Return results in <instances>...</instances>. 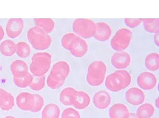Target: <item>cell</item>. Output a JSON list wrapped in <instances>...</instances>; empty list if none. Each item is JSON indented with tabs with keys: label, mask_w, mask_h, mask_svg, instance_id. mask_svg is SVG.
Instances as JSON below:
<instances>
[{
	"label": "cell",
	"mask_w": 159,
	"mask_h": 118,
	"mask_svg": "<svg viewBox=\"0 0 159 118\" xmlns=\"http://www.w3.org/2000/svg\"><path fill=\"white\" fill-rule=\"evenodd\" d=\"M27 39L36 50H45L50 47L52 37L37 26L30 27L27 32Z\"/></svg>",
	"instance_id": "obj_3"
},
{
	"label": "cell",
	"mask_w": 159,
	"mask_h": 118,
	"mask_svg": "<svg viewBox=\"0 0 159 118\" xmlns=\"http://www.w3.org/2000/svg\"><path fill=\"white\" fill-rule=\"evenodd\" d=\"M158 37H159L158 33H157V34H155V35H154V42H155V44H156V45L158 46V45H159Z\"/></svg>",
	"instance_id": "obj_36"
},
{
	"label": "cell",
	"mask_w": 159,
	"mask_h": 118,
	"mask_svg": "<svg viewBox=\"0 0 159 118\" xmlns=\"http://www.w3.org/2000/svg\"><path fill=\"white\" fill-rule=\"evenodd\" d=\"M70 73V66L67 62L60 61L54 64L49 75L57 81L65 82Z\"/></svg>",
	"instance_id": "obj_7"
},
{
	"label": "cell",
	"mask_w": 159,
	"mask_h": 118,
	"mask_svg": "<svg viewBox=\"0 0 159 118\" xmlns=\"http://www.w3.org/2000/svg\"><path fill=\"white\" fill-rule=\"evenodd\" d=\"M96 30L93 37L100 42H105L109 39L112 34V29L106 22H98L96 23Z\"/></svg>",
	"instance_id": "obj_15"
},
{
	"label": "cell",
	"mask_w": 159,
	"mask_h": 118,
	"mask_svg": "<svg viewBox=\"0 0 159 118\" xmlns=\"http://www.w3.org/2000/svg\"><path fill=\"white\" fill-rule=\"evenodd\" d=\"M142 20V19H125V23L129 27L134 28L139 26Z\"/></svg>",
	"instance_id": "obj_34"
},
{
	"label": "cell",
	"mask_w": 159,
	"mask_h": 118,
	"mask_svg": "<svg viewBox=\"0 0 159 118\" xmlns=\"http://www.w3.org/2000/svg\"><path fill=\"white\" fill-rule=\"evenodd\" d=\"M145 67L150 71H157L159 68V54L156 52L151 53L145 58Z\"/></svg>",
	"instance_id": "obj_22"
},
{
	"label": "cell",
	"mask_w": 159,
	"mask_h": 118,
	"mask_svg": "<svg viewBox=\"0 0 159 118\" xmlns=\"http://www.w3.org/2000/svg\"><path fill=\"white\" fill-rule=\"evenodd\" d=\"M16 44L11 40H6L0 44V53L7 57H11L16 53Z\"/></svg>",
	"instance_id": "obj_20"
},
{
	"label": "cell",
	"mask_w": 159,
	"mask_h": 118,
	"mask_svg": "<svg viewBox=\"0 0 159 118\" xmlns=\"http://www.w3.org/2000/svg\"><path fill=\"white\" fill-rule=\"evenodd\" d=\"M4 37V31L3 27L1 25H0V41L3 40V38Z\"/></svg>",
	"instance_id": "obj_35"
},
{
	"label": "cell",
	"mask_w": 159,
	"mask_h": 118,
	"mask_svg": "<svg viewBox=\"0 0 159 118\" xmlns=\"http://www.w3.org/2000/svg\"><path fill=\"white\" fill-rule=\"evenodd\" d=\"M75 89L72 87H66L61 91L60 94V101L61 103L65 106H71V99L74 95L76 92Z\"/></svg>",
	"instance_id": "obj_25"
},
{
	"label": "cell",
	"mask_w": 159,
	"mask_h": 118,
	"mask_svg": "<svg viewBox=\"0 0 159 118\" xmlns=\"http://www.w3.org/2000/svg\"><path fill=\"white\" fill-rule=\"evenodd\" d=\"M31 53L30 46L25 42H19L16 44V53L18 56L21 58H25L29 57Z\"/></svg>",
	"instance_id": "obj_28"
},
{
	"label": "cell",
	"mask_w": 159,
	"mask_h": 118,
	"mask_svg": "<svg viewBox=\"0 0 159 118\" xmlns=\"http://www.w3.org/2000/svg\"><path fill=\"white\" fill-rule=\"evenodd\" d=\"M132 82V75L127 70H118L107 75L106 86L112 92H118L126 89Z\"/></svg>",
	"instance_id": "obj_1"
},
{
	"label": "cell",
	"mask_w": 159,
	"mask_h": 118,
	"mask_svg": "<svg viewBox=\"0 0 159 118\" xmlns=\"http://www.w3.org/2000/svg\"><path fill=\"white\" fill-rule=\"evenodd\" d=\"M143 27L147 32L157 34L159 32V19H143Z\"/></svg>",
	"instance_id": "obj_26"
},
{
	"label": "cell",
	"mask_w": 159,
	"mask_h": 118,
	"mask_svg": "<svg viewBox=\"0 0 159 118\" xmlns=\"http://www.w3.org/2000/svg\"><path fill=\"white\" fill-rule=\"evenodd\" d=\"M60 115V107L57 104L49 103L44 107L41 117L42 118H59Z\"/></svg>",
	"instance_id": "obj_21"
},
{
	"label": "cell",
	"mask_w": 159,
	"mask_h": 118,
	"mask_svg": "<svg viewBox=\"0 0 159 118\" xmlns=\"http://www.w3.org/2000/svg\"><path fill=\"white\" fill-rule=\"evenodd\" d=\"M81 37L74 32L66 33L61 37V46L66 50L72 51L77 47Z\"/></svg>",
	"instance_id": "obj_17"
},
{
	"label": "cell",
	"mask_w": 159,
	"mask_h": 118,
	"mask_svg": "<svg viewBox=\"0 0 159 118\" xmlns=\"http://www.w3.org/2000/svg\"><path fill=\"white\" fill-rule=\"evenodd\" d=\"M107 71V65L103 61H95L88 67L86 81L89 85L98 86L104 82Z\"/></svg>",
	"instance_id": "obj_4"
},
{
	"label": "cell",
	"mask_w": 159,
	"mask_h": 118,
	"mask_svg": "<svg viewBox=\"0 0 159 118\" xmlns=\"http://www.w3.org/2000/svg\"><path fill=\"white\" fill-rule=\"evenodd\" d=\"M35 26L41 28L47 34H50L55 29V22L51 19H34Z\"/></svg>",
	"instance_id": "obj_23"
},
{
	"label": "cell",
	"mask_w": 159,
	"mask_h": 118,
	"mask_svg": "<svg viewBox=\"0 0 159 118\" xmlns=\"http://www.w3.org/2000/svg\"><path fill=\"white\" fill-rule=\"evenodd\" d=\"M127 101L132 106L142 105L145 101V94L142 89L138 87L129 88L125 94Z\"/></svg>",
	"instance_id": "obj_12"
},
{
	"label": "cell",
	"mask_w": 159,
	"mask_h": 118,
	"mask_svg": "<svg viewBox=\"0 0 159 118\" xmlns=\"http://www.w3.org/2000/svg\"><path fill=\"white\" fill-rule=\"evenodd\" d=\"M14 106V98L10 92L0 88V108L4 111H9Z\"/></svg>",
	"instance_id": "obj_18"
},
{
	"label": "cell",
	"mask_w": 159,
	"mask_h": 118,
	"mask_svg": "<svg viewBox=\"0 0 159 118\" xmlns=\"http://www.w3.org/2000/svg\"><path fill=\"white\" fill-rule=\"evenodd\" d=\"M72 29L74 33L82 37V39H89L93 37L96 30V25L91 19H77L74 20Z\"/></svg>",
	"instance_id": "obj_5"
},
{
	"label": "cell",
	"mask_w": 159,
	"mask_h": 118,
	"mask_svg": "<svg viewBox=\"0 0 159 118\" xmlns=\"http://www.w3.org/2000/svg\"><path fill=\"white\" fill-rule=\"evenodd\" d=\"M154 112L155 109L153 105L146 103L138 107L136 114L139 118H151L154 114Z\"/></svg>",
	"instance_id": "obj_24"
},
{
	"label": "cell",
	"mask_w": 159,
	"mask_h": 118,
	"mask_svg": "<svg viewBox=\"0 0 159 118\" xmlns=\"http://www.w3.org/2000/svg\"><path fill=\"white\" fill-rule=\"evenodd\" d=\"M89 51V45L85 40L81 38L79 41V45L76 48L71 51L70 52L71 55L74 56L76 58H81L85 56Z\"/></svg>",
	"instance_id": "obj_27"
},
{
	"label": "cell",
	"mask_w": 159,
	"mask_h": 118,
	"mask_svg": "<svg viewBox=\"0 0 159 118\" xmlns=\"http://www.w3.org/2000/svg\"><path fill=\"white\" fill-rule=\"evenodd\" d=\"M110 118H128L129 111L127 107L122 103H115L109 110Z\"/></svg>",
	"instance_id": "obj_19"
},
{
	"label": "cell",
	"mask_w": 159,
	"mask_h": 118,
	"mask_svg": "<svg viewBox=\"0 0 159 118\" xmlns=\"http://www.w3.org/2000/svg\"><path fill=\"white\" fill-rule=\"evenodd\" d=\"M156 106L157 107H158V106H159V105H158V98H157V99H156Z\"/></svg>",
	"instance_id": "obj_38"
},
{
	"label": "cell",
	"mask_w": 159,
	"mask_h": 118,
	"mask_svg": "<svg viewBox=\"0 0 159 118\" xmlns=\"http://www.w3.org/2000/svg\"><path fill=\"white\" fill-rule=\"evenodd\" d=\"M112 66L118 70H125L131 63V56L126 51H117L111 57Z\"/></svg>",
	"instance_id": "obj_11"
},
{
	"label": "cell",
	"mask_w": 159,
	"mask_h": 118,
	"mask_svg": "<svg viewBox=\"0 0 159 118\" xmlns=\"http://www.w3.org/2000/svg\"><path fill=\"white\" fill-rule=\"evenodd\" d=\"M4 118H16V117H15L14 116H7V117H5Z\"/></svg>",
	"instance_id": "obj_39"
},
{
	"label": "cell",
	"mask_w": 159,
	"mask_h": 118,
	"mask_svg": "<svg viewBox=\"0 0 159 118\" xmlns=\"http://www.w3.org/2000/svg\"><path fill=\"white\" fill-rule=\"evenodd\" d=\"M33 96H34L35 98V105L31 112H38L40 110H42L43 106H44V99L41 95L38 94H34Z\"/></svg>",
	"instance_id": "obj_31"
},
{
	"label": "cell",
	"mask_w": 159,
	"mask_h": 118,
	"mask_svg": "<svg viewBox=\"0 0 159 118\" xmlns=\"http://www.w3.org/2000/svg\"><path fill=\"white\" fill-rule=\"evenodd\" d=\"M94 106L99 110L106 109L111 103V96L106 90L97 91L93 97Z\"/></svg>",
	"instance_id": "obj_13"
},
{
	"label": "cell",
	"mask_w": 159,
	"mask_h": 118,
	"mask_svg": "<svg viewBox=\"0 0 159 118\" xmlns=\"http://www.w3.org/2000/svg\"><path fill=\"white\" fill-rule=\"evenodd\" d=\"M157 82L156 75L151 72H143L137 78V84L145 90H151L154 89L157 84Z\"/></svg>",
	"instance_id": "obj_10"
},
{
	"label": "cell",
	"mask_w": 159,
	"mask_h": 118,
	"mask_svg": "<svg viewBox=\"0 0 159 118\" xmlns=\"http://www.w3.org/2000/svg\"><path fill=\"white\" fill-rule=\"evenodd\" d=\"M24 28V22L21 19H11L6 25V33L9 37L14 39L21 34Z\"/></svg>",
	"instance_id": "obj_9"
},
{
	"label": "cell",
	"mask_w": 159,
	"mask_h": 118,
	"mask_svg": "<svg viewBox=\"0 0 159 118\" xmlns=\"http://www.w3.org/2000/svg\"><path fill=\"white\" fill-rule=\"evenodd\" d=\"M48 86L51 89H58L60 87L63 86V84H65V82H60L57 81L56 79H53L52 77L48 75L47 78V81H46Z\"/></svg>",
	"instance_id": "obj_33"
},
{
	"label": "cell",
	"mask_w": 159,
	"mask_h": 118,
	"mask_svg": "<svg viewBox=\"0 0 159 118\" xmlns=\"http://www.w3.org/2000/svg\"><path fill=\"white\" fill-rule=\"evenodd\" d=\"M52 56L48 52L34 53L31 58L29 70L34 77L44 76L50 70Z\"/></svg>",
	"instance_id": "obj_2"
},
{
	"label": "cell",
	"mask_w": 159,
	"mask_h": 118,
	"mask_svg": "<svg viewBox=\"0 0 159 118\" xmlns=\"http://www.w3.org/2000/svg\"><path fill=\"white\" fill-rule=\"evenodd\" d=\"M33 75L30 73H29L22 78H14V82L17 87L24 89L30 86L33 81Z\"/></svg>",
	"instance_id": "obj_29"
},
{
	"label": "cell",
	"mask_w": 159,
	"mask_h": 118,
	"mask_svg": "<svg viewBox=\"0 0 159 118\" xmlns=\"http://www.w3.org/2000/svg\"><path fill=\"white\" fill-rule=\"evenodd\" d=\"M132 35V32L127 28L123 27L117 30L110 42L112 49L117 51H125L130 44Z\"/></svg>",
	"instance_id": "obj_6"
},
{
	"label": "cell",
	"mask_w": 159,
	"mask_h": 118,
	"mask_svg": "<svg viewBox=\"0 0 159 118\" xmlns=\"http://www.w3.org/2000/svg\"><path fill=\"white\" fill-rule=\"evenodd\" d=\"M45 85V77H33V81L30 84V88L33 91H40Z\"/></svg>",
	"instance_id": "obj_30"
},
{
	"label": "cell",
	"mask_w": 159,
	"mask_h": 118,
	"mask_svg": "<svg viewBox=\"0 0 159 118\" xmlns=\"http://www.w3.org/2000/svg\"><path fill=\"white\" fill-rule=\"evenodd\" d=\"M61 118H81V115L77 110L73 107H68L62 112Z\"/></svg>",
	"instance_id": "obj_32"
},
{
	"label": "cell",
	"mask_w": 159,
	"mask_h": 118,
	"mask_svg": "<svg viewBox=\"0 0 159 118\" xmlns=\"http://www.w3.org/2000/svg\"><path fill=\"white\" fill-rule=\"evenodd\" d=\"M128 118H139L137 117V115L136 113H134V112H132V113H129V117Z\"/></svg>",
	"instance_id": "obj_37"
},
{
	"label": "cell",
	"mask_w": 159,
	"mask_h": 118,
	"mask_svg": "<svg viewBox=\"0 0 159 118\" xmlns=\"http://www.w3.org/2000/svg\"><path fill=\"white\" fill-rule=\"evenodd\" d=\"M16 103L18 107L24 111H31L35 105L33 94L29 92H21L16 96Z\"/></svg>",
	"instance_id": "obj_8"
},
{
	"label": "cell",
	"mask_w": 159,
	"mask_h": 118,
	"mask_svg": "<svg viewBox=\"0 0 159 118\" xmlns=\"http://www.w3.org/2000/svg\"><path fill=\"white\" fill-rule=\"evenodd\" d=\"M90 103H91L90 96L84 91H76L71 99V105L78 110L86 108Z\"/></svg>",
	"instance_id": "obj_14"
},
{
	"label": "cell",
	"mask_w": 159,
	"mask_h": 118,
	"mask_svg": "<svg viewBox=\"0 0 159 118\" xmlns=\"http://www.w3.org/2000/svg\"><path fill=\"white\" fill-rule=\"evenodd\" d=\"M14 78H22L29 74V66L23 60H15L10 66Z\"/></svg>",
	"instance_id": "obj_16"
}]
</instances>
